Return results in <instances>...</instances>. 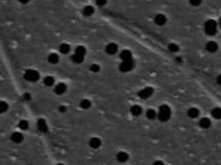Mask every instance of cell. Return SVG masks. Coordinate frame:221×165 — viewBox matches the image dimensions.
Listing matches in <instances>:
<instances>
[{
    "mask_svg": "<svg viewBox=\"0 0 221 165\" xmlns=\"http://www.w3.org/2000/svg\"><path fill=\"white\" fill-rule=\"evenodd\" d=\"M157 117L160 121H163V122L169 121L171 117V109L168 105L164 104L159 108V111L157 113Z\"/></svg>",
    "mask_w": 221,
    "mask_h": 165,
    "instance_id": "1",
    "label": "cell"
},
{
    "mask_svg": "<svg viewBox=\"0 0 221 165\" xmlns=\"http://www.w3.org/2000/svg\"><path fill=\"white\" fill-rule=\"evenodd\" d=\"M204 30H205V33L207 35H210V36L215 35L216 33H217V30H218V24H217V22H215L214 20H207L205 22Z\"/></svg>",
    "mask_w": 221,
    "mask_h": 165,
    "instance_id": "2",
    "label": "cell"
},
{
    "mask_svg": "<svg viewBox=\"0 0 221 165\" xmlns=\"http://www.w3.org/2000/svg\"><path fill=\"white\" fill-rule=\"evenodd\" d=\"M39 73L35 70H27L24 73V78L29 82H36L39 79Z\"/></svg>",
    "mask_w": 221,
    "mask_h": 165,
    "instance_id": "3",
    "label": "cell"
},
{
    "mask_svg": "<svg viewBox=\"0 0 221 165\" xmlns=\"http://www.w3.org/2000/svg\"><path fill=\"white\" fill-rule=\"evenodd\" d=\"M134 65H135V62H134L133 58L130 59V60H125V61H123L120 64L119 70L122 72H128L134 68Z\"/></svg>",
    "mask_w": 221,
    "mask_h": 165,
    "instance_id": "4",
    "label": "cell"
},
{
    "mask_svg": "<svg viewBox=\"0 0 221 165\" xmlns=\"http://www.w3.org/2000/svg\"><path fill=\"white\" fill-rule=\"evenodd\" d=\"M153 89L151 87H146L144 89H141L138 93V96L141 98V99H147L150 97L152 94H153Z\"/></svg>",
    "mask_w": 221,
    "mask_h": 165,
    "instance_id": "5",
    "label": "cell"
},
{
    "mask_svg": "<svg viewBox=\"0 0 221 165\" xmlns=\"http://www.w3.org/2000/svg\"><path fill=\"white\" fill-rule=\"evenodd\" d=\"M154 22L156 25L163 26L167 22V17L163 14H157L154 18Z\"/></svg>",
    "mask_w": 221,
    "mask_h": 165,
    "instance_id": "6",
    "label": "cell"
},
{
    "mask_svg": "<svg viewBox=\"0 0 221 165\" xmlns=\"http://www.w3.org/2000/svg\"><path fill=\"white\" fill-rule=\"evenodd\" d=\"M117 49H118L117 45L115 44V43H109L105 47V51L110 55L115 54L117 52Z\"/></svg>",
    "mask_w": 221,
    "mask_h": 165,
    "instance_id": "7",
    "label": "cell"
},
{
    "mask_svg": "<svg viewBox=\"0 0 221 165\" xmlns=\"http://www.w3.org/2000/svg\"><path fill=\"white\" fill-rule=\"evenodd\" d=\"M37 127H38L40 132H42V133H47L48 130V125L46 123L45 120H43V119H39L37 121Z\"/></svg>",
    "mask_w": 221,
    "mask_h": 165,
    "instance_id": "8",
    "label": "cell"
},
{
    "mask_svg": "<svg viewBox=\"0 0 221 165\" xmlns=\"http://www.w3.org/2000/svg\"><path fill=\"white\" fill-rule=\"evenodd\" d=\"M66 90H67V85H66L65 83H63V82L58 83L55 86V88H54V92L57 95H62V94H64L66 92Z\"/></svg>",
    "mask_w": 221,
    "mask_h": 165,
    "instance_id": "9",
    "label": "cell"
},
{
    "mask_svg": "<svg viewBox=\"0 0 221 165\" xmlns=\"http://www.w3.org/2000/svg\"><path fill=\"white\" fill-rule=\"evenodd\" d=\"M206 48H207V50L209 52H217V50H218L219 46H218V44L215 41L212 40V41H209L208 43H207Z\"/></svg>",
    "mask_w": 221,
    "mask_h": 165,
    "instance_id": "10",
    "label": "cell"
},
{
    "mask_svg": "<svg viewBox=\"0 0 221 165\" xmlns=\"http://www.w3.org/2000/svg\"><path fill=\"white\" fill-rule=\"evenodd\" d=\"M11 140L13 141L14 143L19 144V143H21L23 140V134H20L18 132H16V133H13V134H11Z\"/></svg>",
    "mask_w": 221,
    "mask_h": 165,
    "instance_id": "11",
    "label": "cell"
},
{
    "mask_svg": "<svg viewBox=\"0 0 221 165\" xmlns=\"http://www.w3.org/2000/svg\"><path fill=\"white\" fill-rule=\"evenodd\" d=\"M89 146L92 149H98L101 146V140L98 138H92L89 141Z\"/></svg>",
    "mask_w": 221,
    "mask_h": 165,
    "instance_id": "12",
    "label": "cell"
},
{
    "mask_svg": "<svg viewBox=\"0 0 221 165\" xmlns=\"http://www.w3.org/2000/svg\"><path fill=\"white\" fill-rule=\"evenodd\" d=\"M129 159V155L124 152H120L117 153V160L119 163H125Z\"/></svg>",
    "mask_w": 221,
    "mask_h": 165,
    "instance_id": "13",
    "label": "cell"
},
{
    "mask_svg": "<svg viewBox=\"0 0 221 165\" xmlns=\"http://www.w3.org/2000/svg\"><path fill=\"white\" fill-rule=\"evenodd\" d=\"M120 58L123 59V61L132 59V53L130 50H123L120 53Z\"/></svg>",
    "mask_w": 221,
    "mask_h": 165,
    "instance_id": "14",
    "label": "cell"
},
{
    "mask_svg": "<svg viewBox=\"0 0 221 165\" xmlns=\"http://www.w3.org/2000/svg\"><path fill=\"white\" fill-rule=\"evenodd\" d=\"M199 114H200V111H199L198 108H189L188 111V115L190 118H192V119L197 118L199 116Z\"/></svg>",
    "mask_w": 221,
    "mask_h": 165,
    "instance_id": "15",
    "label": "cell"
},
{
    "mask_svg": "<svg viewBox=\"0 0 221 165\" xmlns=\"http://www.w3.org/2000/svg\"><path fill=\"white\" fill-rule=\"evenodd\" d=\"M142 112H143V109H142V108L140 106H138V105H134V106H132L130 108V113L133 114L134 116L140 115V114H142Z\"/></svg>",
    "mask_w": 221,
    "mask_h": 165,
    "instance_id": "16",
    "label": "cell"
},
{
    "mask_svg": "<svg viewBox=\"0 0 221 165\" xmlns=\"http://www.w3.org/2000/svg\"><path fill=\"white\" fill-rule=\"evenodd\" d=\"M211 125H212V122L210 121V119H208V118H202L200 121V127L204 128V129L209 128L211 127Z\"/></svg>",
    "mask_w": 221,
    "mask_h": 165,
    "instance_id": "17",
    "label": "cell"
},
{
    "mask_svg": "<svg viewBox=\"0 0 221 165\" xmlns=\"http://www.w3.org/2000/svg\"><path fill=\"white\" fill-rule=\"evenodd\" d=\"M48 61L50 64H57L59 62V56L56 53H51L48 57Z\"/></svg>",
    "mask_w": 221,
    "mask_h": 165,
    "instance_id": "18",
    "label": "cell"
},
{
    "mask_svg": "<svg viewBox=\"0 0 221 165\" xmlns=\"http://www.w3.org/2000/svg\"><path fill=\"white\" fill-rule=\"evenodd\" d=\"M71 59L72 61L73 62V63L75 64H81L83 61H84V57L83 56H80V55H78V54H73V55H72L71 57Z\"/></svg>",
    "mask_w": 221,
    "mask_h": 165,
    "instance_id": "19",
    "label": "cell"
},
{
    "mask_svg": "<svg viewBox=\"0 0 221 165\" xmlns=\"http://www.w3.org/2000/svg\"><path fill=\"white\" fill-rule=\"evenodd\" d=\"M93 13H94V8L92 6L87 5V6L84 7V9H83V14H84L85 16H90Z\"/></svg>",
    "mask_w": 221,
    "mask_h": 165,
    "instance_id": "20",
    "label": "cell"
},
{
    "mask_svg": "<svg viewBox=\"0 0 221 165\" xmlns=\"http://www.w3.org/2000/svg\"><path fill=\"white\" fill-rule=\"evenodd\" d=\"M212 116L217 119V120H219L221 119V108H214L212 110Z\"/></svg>",
    "mask_w": 221,
    "mask_h": 165,
    "instance_id": "21",
    "label": "cell"
},
{
    "mask_svg": "<svg viewBox=\"0 0 221 165\" xmlns=\"http://www.w3.org/2000/svg\"><path fill=\"white\" fill-rule=\"evenodd\" d=\"M43 82H44V84H45L46 86L50 87V86H52L53 84L54 83V78L51 76H46L45 78L43 79Z\"/></svg>",
    "mask_w": 221,
    "mask_h": 165,
    "instance_id": "22",
    "label": "cell"
},
{
    "mask_svg": "<svg viewBox=\"0 0 221 165\" xmlns=\"http://www.w3.org/2000/svg\"><path fill=\"white\" fill-rule=\"evenodd\" d=\"M75 54H78V55H80V56H83L85 57V55H86V48H85L83 46H79L76 47V49H75V52H74Z\"/></svg>",
    "mask_w": 221,
    "mask_h": 165,
    "instance_id": "23",
    "label": "cell"
},
{
    "mask_svg": "<svg viewBox=\"0 0 221 165\" xmlns=\"http://www.w3.org/2000/svg\"><path fill=\"white\" fill-rule=\"evenodd\" d=\"M146 116L149 120H154L157 117V113L154 109H149L147 112H146Z\"/></svg>",
    "mask_w": 221,
    "mask_h": 165,
    "instance_id": "24",
    "label": "cell"
},
{
    "mask_svg": "<svg viewBox=\"0 0 221 165\" xmlns=\"http://www.w3.org/2000/svg\"><path fill=\"white\" fill-rule=\"evenodd\" d=\"M60 51L61 53H68L70 51V46L67 43H62V44L60 46Z\"/></svg>",
    "mask_w": 221,
    "mask_h": 165,
    "instance_id": "25",
    "label": "cell"
},
{
    "mask_svg": "<svg viewBox=\"0 0 221 165\" xmlns=\"http://www.w3.org/2000/svg\"><path fill=\"white\" fill-rule=\"evenodd\" d=\"M79 105H80V107L82 108L87 109V108H89L91 107V102H90L88 99H84V100H82V101L80 102Z\"/></svg>",
    "mask_w": 221,
    "mask_h": 165,
    "instance_id": "26",
    "label": "cell"
},
{
    "mask_svg": "<svg viewBox=\"0 0 221 165\" xmlns=\"http://www.w3.org/2000/svg\"><path fill=\"white\" fill-rule=\"evenodd\" d=\"M8 109V104L5 102H0V114L6 112Z\"/></svg>",
    "mask_w": 221,
    "mask_h": 165,
    "instance_id": "27",
    "label": "cell"
},
{
    "mask_svg": "<svg viewBox=\"0 0 221 165\" xmlns=\"http://www.w3.org/2000/svg\"><path fill=\"white\" fill-rule=\"evenodd\" d=\"M18 127H19L20 129H22V130H26V129H28V127H29V123H28V121H27L23 120V121H21L19 122Z\"/></svg>",
    "mask_w": 221,
    "mask_h": 165,
    "instance_id": "28",
    "label": "cell"
},
{
    "mask_svg": "<svg viewBox=\"0 0 221 165\" xmlns=\"http://www.w3.org/2000/svg\"><path fill=\"white\" fill-rule=\"evenodd\" d=\"M169 51L172 52H176L179 51V46L176 43H170L169 45Z\"/></svg>",
    "mask_w": 221,
    "mask_h": 165,
    "instance_id": "29",
    "label": "cell"
},
{
    "mask_svg": "<svg viewBox=\"0 0 221 165\" xmlns=\"http://www.w3.org/2000/svg\"><path fill=\"white\" fill-rule=\"evenodd\" d=\"M99 69H100V67H99V65L97 64H92L91 66H90V70L92 72H98L99 70Z\"/></svg>",
    "mask_w": 221,
    "mask_h": 165,
    "instance_id": "30",
    "label": "cell"
},
{
    "mask_svg": "<svg viewBox=\"0 0 221 165\" xmlns=\"http://www.w3.org/2000/svg\"><path fill=\"white\" fill-rule=\"evenodd\" d=\"M189 3L193 6H199L202 3V0H189Z\"/></svg>",
    "mask_w": 221,
    "mask_h": 165,
    "instance_id": "31",
    "label": "cell"
},
{
    "mask_svg": "<svg viewBox=\"0 0 221 165\" xmlns=\"http://www.w3.org/2000/svg\"><path fill=\"white\" fill-rule=\"evenodd\" d=\"M107 3V0H96V4L98 6H104Z\"/></svg>",
    "mask_w": 221,
    "mask_h": 165,
    "instance_id": "32",
    "label": "cell"
},
{
    "mask_svg": "<svg viewBox=\"0 0 221 165\" xmlns=\"http://www.w3.org/2000/svg\"><path fill=\"white\" fill-rule=\"evenodd\" d=\"M23 98H24V100H26V101H30V100L31 99L30 95V94H28V93L23 95Z\"/></svg>",
    "mask_w": 221,
    "mask_h": 165,
    "instance_id": "33",
    "label": "cell"
},
{
    "mask_svg": "<svg viewBox=\"0 0 221 165\" xmlns=\"http://www.w3.org/2000/svg\"><path fill=\"white\" fill-rule=\"evenodd\" d=\"M59 111L61 112V113H64V112L67 111V108H66L65 106H61V107L59 108Z\"/></svg>",
    "mask_w": 221,
    "mask_h": 165,
    "instance_id": "34",
    "label": "cell"
},
{
    "mask_svg": "<svg viewBox=\"0 0 221 165\" xmlns=\"http://www.w3.org/2000/svg\"><path fill=\"white\" fill-rule=\"evenodd\" d=\"M153 165H164V164H163V162H162V161H156L154 164H153Z\"/></svg>",
    "mask_w": 221,
    "mask_h": 165,
    "instance_id": "35",
    "label": "cell"
},
{
    "mask_svg": "<svg viewBox=\"0 0 221 165\" xmlns=\"http://www.w3.org/2000/svg\"><path fill=\"white\" fill-rule=\"evenodd\" d=\"M217 82H218L219 85H221V74L220 75H219L218 77H217Z\"/></svg>",
    "mask_w": 221,
    "mask_h": 165,
    "instance_id": "36",
    "label": "cell"
},
{
    "mask_svg": "<svg viewBox=\"0 0 221 165\" xmlns=\"http://www.w3.org/2000/svg\"><path fill=\"white\" fill-rule=\"evenodd\" d=\"M21 4H25L27 3H29L30 2V0H18Z\"/></svg>",
    "mask_w": 221,
    "mask_h": 165,
    "instance_id": "37",
    "label": "cell"
},
{
    "mask_svg": "<svg viewBox=\"0 0 221 165\" xmlns=\"http://www.w3.org/2000/svg\"><path fill=\"white\" fill-rule=\"evenodd\" d=\"M219 27L221 28V17L219 18Z\"/></svg>",
    "mask_w": 221,
    "mask_h": 165,
    "instance_id": "38",
    "label": "cell"
},
{
    "mask_svg": "<svg viewBox=\"0 0 221 165\" xmlns=\"http://www.w3.org/2000/svg\"><path fill=\"white\" fill-rule=\"evenodd\" d=\"M58 165H64V164H58Z\"/></svg>",
    "mask_w": 221,
    "mask_h": 165,
    "instance_id": "39",
    "label": "cell"
}]
</instances>
